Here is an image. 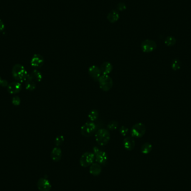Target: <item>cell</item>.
<instances>
[{
	"instance_id": "1",
	"label": "cell",
	"mask_w": 191,
	"mask_h": 191,
	"mask_svg": "<svg viewBox=\"0 0 191 191\" xmlns=\"http://www.w3.org/2000/svg\"><path fill=\"white\" fill-rule=\"evenodd\" d=\"M12 73L14 79L20 83L25 82L28 76V73L25 68L19 64H15L13 66Z\"/></svg>"
},
{
	"instance_id": "2",
	"label": "cell",
	"mask_w": 191,
	"mask_h": 191,
	"mask_svg": "<svg viewBox=\"0 0 191 191\" xmlns=\"http://www.w3.org/2000/svg\"><path fill=\"white\" fill-rule=\"evenodd\" d=\"M110 133L106 129H100L97 131L95 134L96 141L101 146H104L107 144L110 141Z\"/></svg>"
},
{
	"instance_id": "3",
	"label": "cell",
	"mask_w": 191,
	"mask_h": 191,
	"mask_svg": "<svg viewBox=\"0 0 191 191\" xmlns=\"http://www.w3.org/2000/svg\"><path fill=\"white\" fill-rule=\"evenodd\" d=\"M99 88L102 91L107 92L111 89L113 86V80L109 75L102 74L98 79Z\"/></svg>"
},
{
	"instance_id": "4",
	"label": "cell",
	"mask_w": 191,
	"mask_h": 191,
	"mask_svg": "<svg viewBox=\"0 0 191 191\" xmlns=\"http://www.w3.org/2000/svg\"><path fill=\"white\" fill-rule=\"evenodd\" d=\"M93 154L95 157V161L100 165L106 166L108 161V157L106 153L104 151L99 149L96 146L93 148Z\"/></svg>"
},
{
	"instance_id": "5",
	"label": "cell",
	"mask_w": 191,
	"mask_h": 191,
	"mask_svg": "<svg viewBox=\"0 0 191 191\" xmlns=\"http://www.w3.org/2000/svg\"><path fill=\"white\" fill-rule=\"evenodd\" d=\"M96 125L92 121L85 123L84 125L82 126L81 128V133L82 135L85 137H89L92 136L96 131Z\"/></svg>"
},
{
	"instance_id": "6",
	"label": "cell",
	"mask_w": 191,
	"mask_h": 191,
	"mask_svg": "<svg viewBox=\"0 0 191 191\" xmlns=\"http://www.w3.org/2000/svg\"><path fill=\"white\" fill-rule=\"evenodd\" d=\"M146 132V127L143 123L139 122L135 124L131 130V134L133 138H140L143 137Z\"/></svg>"
},
{
	"instance_id": "7",
	"label": "cell",
	"mask_w": 191,
	"mask_h": 191,
	"mask_svg": "<svg viewBox=\"0 0 191 191\" xmlns=\"http://www.w3.org/2000/svg\"><path fill=\"white\" fill-rule=\"evenodd\" d=\"M95 160V157L93 153L91 152L84 153L80 158L79 163L82 167H87L92 164Z\"/></svg>"
},
{
	"instance_id": "8",
	"label": "cell",
	"mask_w": 191,
	"mask_h": 191,
	"mask_svg": "<svg viewBox=\"0 0 191 191\" xmlns=\"http://www.w3.org/2000/svg\"><path fill=\"white\" fill-rule=\"evenodd\" d=\"M157 48V44L154 41L151 39H146L141 44V48L144 53H151Z\"/></svg>"
},
{
	"instance_id": "9",
	"label": "cell",
	"mask_w": 191,
	"mask_h": 191,
	"mask_svg": "<svg viewBox=\"0 0 191 191\" xmlns=\"http://www.w3.org/2000/svg\"><path fill=\"white\" fill-rule=\"evenodd\" d=\"M37 186L40 191H50L51 190V184L48 179L45 178L39 179L37 183Z\"/></svg>"
},
{
	"instance_id": "10",
	"label": "cell",
	"mask_w": 191,
	"mask_h": 191,
	"mask_svg": "<svg viewBox=\"0 0 191 191\" xmlns=\"http://www.w3.org/2000/svg\"><path fill=\"white\" fill-rule=\"evenodd\" d=\"M44 63L43 56L40 54H34L31 60V65L34 68H40L43 66Z\"/></svg>"
},
{
	"instance_id": "11",
	"label": "cell",
	"mask_w": 191,
	"mask_h": 191,
	"mask_svg": "<svg viewBox=\"0 0 191 191\" xmlns=\"http://www.w3.org/2000/svg\"><path fill=\"white\" fill-rule=\"evenodd\" d=\"M88 73L94 81H98L100 77L101 76V71L98 66H91L88 69Z\"/></svg>"
},
{
	"instance_id": "12",
	"label": "cell",
	"mask_w": 191,
	"mask_h": 191,
	"mask_svg": "<svg viewBox=\"0 0 191 191\" xmlns=\"http://www.w3.org/2000/svg\"><path fill=\"white\" fill-rule=\"evenodd\" d=\"M21 89V84L20 82L17 81L13 82L8 85V92L10 94H16L20 92Z\"/></svg>"
},
{
	"instance_id": "13",
	"label": "cell",
	"mask_w": 191,
	"mask_h": 191,
	"mask_svg": "<svg viewBox=\"0 0 191 191\" xmlns=\"http://www.w3.org/2000/svg\"><path fill=\"white\" fill-rule=\"evenodd\" d=\"M123 144L126 150L128 151H133L135 146V140L132 136H127L124 139Z\"/></svg>"
},
{
	"instance_id": "14",
	"label": "cell",
	"mask_w": 191,
	"mask_h": 191,
	"mask_svg": "<svg viewBox=\"0 0 191 191\" xmlns=\"http://www.w3.org/2000/svg\"><path fill=\"white\" fill-rule=\"evenodd\" d=\"M100 69L102 74L104 75H109L110 73L112 71L113 66L110 62L105 61L101 64L100 66Z\"/></svg>"
},
{
	"instance_id": "15",
	"label": "cell",
	"mask_w": 191,
	"mask_h": 191,
	"mask_svg": "<svg viewBox=\"0 0 191 191\" xmlns=\"http://www.w3.org/2000/svg\"><path fill=\"white\" fill-rule=\"evenodd\" d=\"M50 156L53 161L54 162H58L61 159L62 157V151L61 149L58 146L54 148L51 151Z\"/></svg>"
},
{
	"instance_id": "16",
	"label": "cell",
	"mask_w": 191,
	"mask_h": 191,
	"mask_svg": "<svg viewBox=\"0 0 191 191\" xmlns=\"http://www.w3.org/2000/svg\"><path fill=\"white\" fill-rule=\"evenodd\" d=\"M101 166L97 163H92L90 166L89 173L93 176H98L101 173Z\"/></svg>"
},
{
	"instance_id": "17",
	"label": "cell",
	"mask_w": 191,
	"mask_h": 191,
	"mask_svg": "<svg viewBox=\"0 0 191 191\" xmlns=\"http://www.w3.org/2000/svg\"><path fill=\"white\" fill-rule=\"evenodd\" d=\"M29 76L30 77L33 81L35 82L36 83L40 82L43 78L42 74L37 69H34L30 74H29Z\"/></svg>"
},
{
	"instance_id": "18",
	"label": "cell",
	"mask_w": 191,
	"mask_h": 191,
	"mask_svg": "<svg viewBox=\"0 0 191 191\" xmlns=\"http://www.w3.org/2000/svg\"><path fill=\"white\" fill-rule=\"evenodd\" d=\"M36 83L30 77L28 76V77L25 81L26 89L30 91H33L36 88Z\"/></svg>"
},
{
	"instance_id": "19",
	"label": "cell",
	"mask_w": 191,
	"mask_h": 191,
	"mask_svg": "<svg viewBox=\"0 0 191 191\" xmlns=\"http://www.w3.org/2000/svg\"><path fill=\"white\" fill-rule=\"evenodd\" d=\"M119 14L118 13L117 11L115 10H112L107 15V20L110 21V23H115L119 19Z\"/></svg>"
},
{
	"instance_id": "20",
	"label": "cell",
	"mask_w": 191,
	"mask_h": 191,
	"mask_svg": "<svg viewBox=\"0 0 191 191\" xmlns=\"http://www.w3.org/2000/svg\"><path fill=\"white\" fill-rule=\"evenodd\" d=\"M98 117H99V112L96 109L91 110L88 115V117L89 120H90V121L92 122H93L97 120Z\"/></svg>"
},
{
	"instance_id": "21",
	"label": "cell",
	"mask_w": 191,
	"mask_h": 191,
	"mask_svg": "<svg viewBox=\"0 0 191 191\" xmlns=\"http://www.w3.org/2000/svg\"><path fill=\"white\" fill-rule=\"evenodd\" d=\"M141 152L144 154H147L151 152L152 150V145L151 144L149 143H144L141 147Z\"/></svg>"
},
{
	"instance_id": "22",
	"label": "cell",
	"mask_w": 191,
	"mask_h": 191,
	"mask_svg": "<svg viewBox=\"0 0 191 191\" xmlns=\"http://www.w3.org/2000/svg\"><path fill=\"white\" fill-rule=\"evenodd\" d=\"M164 43L168 46H173L176 44V39L173 36H168L166 38Z\"/></svg>"
},
{
	"instance_id": "23",
	"label": "cell",
	"mask_w": 191,
	"mask_h": 191,
	"mask_svg": "<svg viewBox=\"0 0 191 191\" xmlns=\"http://www.w3.org/2000/svg\"><path fill=\"white\" fill-rule=\"evenodd\" d=\"M181 62L178 59H174L172 62V68L174 71H177L181 68Z\"/></svg>"
},
{
	"instance_id": "24",
	"label": "cell",
	"mask_w": 191,
	"mask_h": 191,
	"mask_svg": "<svg viewBox=\"0 0 191 191\" xmlns=\"http://www.w3.org/2000/svg\"><path fill=\"white\" fill-rule=\"evenodd\" d=\"M64 137L63 135H58L56 136V139H55V144L56 145V146H59L61 145H62V144L64 143Z\"/></svg>"
},
{
	"instance_id": "25",
	"label": "cell",
	"mask_w": 191,
	"mask_h": 191,
	"mask_svg": "<svg viewBox=\"0 0 191 191\" xmlns=\"http://www.w3.org/2000/svg\"><path fill=\"white\" fill-rule=\"evenodd\" d=\"M119 126V124L116 121H112L107 125V129L110 130H115Z\"/></svg>"
},
{
	"instance_id": "26",
	"label": "cell",
	"mask_w": 191,
	"mask_h": 191,
	"mask_svg": "<svg viewBox=\"0 0 191 191\" xmlns=\"http://www.w3.org/2000/svg\"><path fill=\"white\" fill-rule=\"evenodd\" d=\"M119 132H120L121 135L125 136L128 134L129 129L126 127H125V126H121L119 129Z\"/></svg>"
},
{
	"instance_id": "27",
	"label": "cell",
	"mask_w": 191,
	"mask_h": 191,
	"mask_svg": "<svg viewBox=\"0 0 191 191\" xmlns=\"http://www.w3.org/2000/svg\"><path fill=\"white\" fill-rule=\"evenodd\" d=\"M21 100L20 97H18V96H14L13 97V99H12V103L13 104H14L15 106H19V104H20Z\"/></svg>"
},
{
	"instance_id": "28",
	"label": "cell",
	"mask_w": 191,
	"mask_h": 191,
	"mask_svg": "<svg viewBox=\"0 0 191 191\" xmlns=\"http://www.w3.org/2000/svg\"><path fill=\"white\" fill-rule=\"evenodd\" d=\"M117 8L118 10L121 11L125 10L126 8V6L124 3H119L117 5Z\"/></svg>"
},
{
	"instance_id": "29",
	"label": "cell",
	"mask_w": 191,
	"mask_h": 191,
	"mask_svg": "<svg viewBox=\"0 0 191 191\" xmlns=\"http://www.w3.org/2000/svg\"><path fill=\"white\" fill-rule=\"evenodd\" d=\"M5 29V24L3 21L0 19V32L3 31Z\"/></svg>"
},
{
	"instance_id": "30",
	"label": "cell",
	"mask_w": 191,
	"mask_h": 191,
	"mask_svg": "<svg viewBox=\"0 0 191 191\" xmlns=\"http://www.w3.org/2000/svg\"><path fill=\"white\" fill-rule=\"evenodd\" d=\"M8 82L6 80H3V81H2V83H1V86H3V87H8Z\"/></svg>"
},
{
	"instance_id": "31",
	"label": "cell",
	"mask_w": 191,
	"mask_h": 191,
	"mask_svg": "<svg viewBox=\"0 0 191 191\" xmlns=\"http://www.w3.org/2000/svg\"><path fill=\"white\" fill-rule=\"evenodd\" d=\"M2 81H3V79H1V77H0V86H1V83H2Z\"/></svg>"
}]
</instances>
